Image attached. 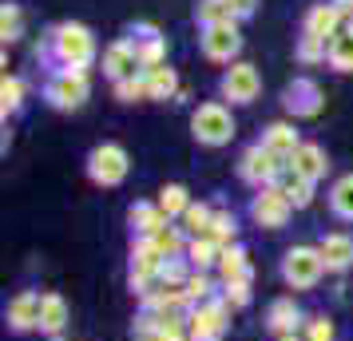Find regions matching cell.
<instances>
[{"label":"cell","mask_w":353,"mask_h":341,"mask_svg":"<svg viewBox=\"0 0 353 341\" xmlns=\"http://www.w3.org/2000/svg\"><path fill=\"white\" fill-rule=\"evenodd\" d=\"M36 56H40V64H48V72H60V68H80V72H88L92 60H96V36H92L88 24L64 20V24H56L36 44Z\"/></svg>","instance_id":"cell-1"},{"label":"cell","mask_w":353,"mask_h":341,"mask_svg":"<svg viewBox=\"0 0 353 341\" xmlns=\"http://www.w3.org/2000/svg\"><path fill=\"white\" fill-rule=\"evenodd\" d=\"M234 131H239L234 127V115L219 99H207V103H199L191 112V135L203 147H226L234 139Z\"/></svg>","instance_id":"cell-2"},{"label":"cell","mask_w":353,"mask_h":341,"mask_svg":"<svg viewBox=\"0 0 353 341\" xmlns=\"http://www.w3.org/2000/svg\"><path fill=\"white\" fill-rule=\"evenodd\" d=\"M88 96H92V80L80 68H60V72H48V80H44V99L56 112H76V107H83Z\"/></svg>","instance_id":"cell-3"},{"label":"cell","mask_w":353,"mask_h":341,"mask_svg":"<svg viewBox=\"0 0 353 341\" xmlns=\"http://www.w3.org/2000/svg\"><path fill=\"white\" fill-rule=\"evenodd\" d=\"M325 274V262H321L318 246H290L286 258H282V282L290 290H314Z\"/></svg>","instance_id":"cell-4"},{"label":"cell","mask_w":353,"mask_h":341,"mask_svg":"<svg viewBox=\"0 0 353 341\" xmlns=\"http://www.w3.org/2000/svg\"><path fill=\"white\" fill-rule=\"evenodd\" d=\"M226 329H230V306H226L223 293L187 313V338L191 341H223Z\"/></svg>","instance_id":"cell-5"},{"label":"cell","mask_w":353,"mask_h":341,"mask_svg":"<svg viewBox=\"0 0 353 341\" xmlns=\"http://www.w3.org/2000/svg\"><path fill=\"white\" fill-rule=\"evenodd\" d=\"M128 171H131V159L119 143L92 147V155H88V179L96 183V187H119V183L128 179Z\"/></svg>","instance_id":"cell-6"},{"label":"cell","mask_w":353,"mask_h":341,"mask_svg":"<svg viewBox=\"0 0 353 341\" xmlns=\"http://www.w3.org/2000/svg\"><path fill=\"white\" fill-rule=\"evenodd\" d=\"M282 171H286V163L278 159V155H270L262 143H250V147L239 155V179L246 183V187H254V191H262V187H274Z\"/></svg>","instance_id":"cell-7"},{"label":"cell","mask_w":353,"mask_h":341,"mask_svg":"<svg viewBox=\"0 0 353 341\" xmlns=\"http://www.w3.org/2000/svg\"><path fill=\"white\" fill-rule=\"evenodd\" d=\"M219 96L230 99V103H254L262 96V76H258L254 64H246V60H234V64L223 72V80H219Z\"/></svg>","instance_id":"cell-8"},{"label":"cell","mask_w":353,"mask_h":341,"mask_svg":"<svg viewBox=\"0 0 353 341\" xmlns=\"http://www.w3.org/2000/svg\"><path fill=\"white\" fill-rule=\"evenodd\" d=\"M282 107H286L294 119H314V115L325 107V92L314 76H294L282 92Z\"/></svg>","instance_id":"cell-9"},{"label":"cell","mask_w":353,"mask_h":341,"mask_svg":"<svg viewBox=\"0 0 353 341\" xmlns=\"http://www.w3.org/2000/svg\"><path fill=\"white\" fill-rule=\"evenodd\" d=\"M250 218H254L258 227H266V230H282L290 223V214H294V203H290L278 187H262V191H254L250 195Z\"/></svg>","instance_id":"cell-10"},{"label":"cell","mask_w":353,"mask_h":341,"mask_svg":"<svg viewBox=\"0 0 353 341\" xmlns=\"http://www.w3.org/2000/svg\"><path fill=\"white\" fill-rule=\"evenodd\" d=\"M199 48H203V56L214 60V64H234L239 52H242L239 24H214V28H203V32H199Z\"/></svg>","instance_id":"cell-11"},{"label":"cell","mask_w":353,"mask_h":341,"mask_svg":"<svg viewBox=\"0 0 353 341\" xmlns=\"http://www.w3.org/2000/svg\"><path fill=\"white\" fill-rule=\"evenodd\" d=\"M128 40L135 44V52H139V68H143V72L167 64V36H163L155 24H131Z\"/></svg>","instance_id":"cell-12"},{"label":"cell","mask_w":353,"mask_h":341,"mask_svg":"<svg viewBox=\"0 0 353 341\" xmlns=\"http://www.w3.org/2000/svg\"><path fill=\"white\" fill-rule=\"evenodd\" d=\"M135 72H143V68H139V52H135V44H131L128 36L112 40V44L103 48V76H108L112 83H119V80H131Z\"/></svg>","instance_id":"cell-13"},{"label":"cell","mask_w":353,"mask_h":341,"mask_svg":"<svg viewBox=\"0 0 353 341\" xmlns=\"http://www.w3.org/2000/svg\"><path fill=\"white\" fill-rule=\"evenodd\" d=\"M40 306H44V293L20 290L17 298L8 302V309H4L8 329H12V333H32V329H40Z\"/></svg>","instance_id":"cell-14"},{"label":"cell","mask_w":353,"mask_h":341,"mask_svg":"<svg viewBox=\"0 0 353 341\" xmlns=\"http://www.w3.org/2000/svg\"><path fill=\"white\" fill-rule=\"evenodd\" d=\"M341 28H345V17L337 12L330 0L314 4V8L305 12V20H302V36H314V40H321V44H330Z\"/></svg>","instance_id":"cell-15"},{"label":"cell","mask_w":353,"mask_h":341,"mask_svg":"<svg viewBox=\"0 0 353 341\" xmlns=\"http://www.w3.org/2000/svg\"><path fill=\"white\" fill-rule=\"evenodd\" d=\"M318 250H321V262H325V274H345L353 266V234L334 230L318 242Z\"/></svg>","instance_id":"cell-16"},{"label":"cell","mask_w":353,"mask_h":341,"mask_svg":"<svg viewBox=\"0 0 353 341\" xmlns=\"http://www.w3.org/2000/svg\"><path fill=\"white\" fill-rule=\"evenodd\" d=\"M128 223H131V234L135 238H155L163 227H171V218L163 214L159 203H135L128 211Z\"/></svg>","instance_id":"cell-17"},{"label":"cell","mask_w":353,"mask_h":341,"mask_svg":"<svg viewBox=\"0 0 353 341\" xmlns=\"http://www.w3.org/2000/svg\"><path fill=\"white\" fill-rule=\"evenodd\" d=\"M258 143L266 147L270 155H278L282 163H290V159H294V151L302 147V135L294 131V123H282V119H278V123H270V127L262 131V139H258Z\"/></svg>","instance_id":"cell-18"},{"label":"cell","mask_w":353,"mask_h":341,"mask_svg":"<svg viewBox=\"0 0 353 341\" xmlns=\"http://www.w3.org/2000/svg\"><path fill=\"white\" fill-rule=\"evenodd\" d=\"M290 171H298L302 179L310 183H321L325 179V171H330V159H325V151H321L318 143H302L298 151H294V159L286 163Z\"/></svg>","instance_id":"cell-19"},{"label":"cell","mask_w":353,"mask_h":341,"mask_svg":"<svg viewBox=\"0 0 353 341\" xmlns=\"http://www.w3.org/2000/svg\"><path fill=\"white\" fill-rule=\"evenodd\" d=\"M219 282L230 286V282H254V270H250V258H246V250L239 242L234 246H223V254H219Z\"/></svg>","instance_id":"cell-20"},{"label":"cell","mask_w":353,"mask_h":341,"mask_svg":"<svg viewBox=\"0 0 353 341\" xmlns=\"http://www.w3.org/2000/svg\"><path fill=\"white\" fill-rule=\"evenodd\" d=\"M302 322H305V318H302V309H298L294 298H278V302H270V309H266V329H270L274 338L294 333Z\"/></svg>","instance_id":"cell-21"},{"label":"cell","mask_w":353,"mask_h":341,"mask_svg":"<svg viewBox=\"0 0 353 341\" xmlns=\"http://www.w3.org/2000/svg\"><path fill=\"white\" fill-rule=\"evenodd\" d=\"M274 187H278V191L294 203V211H302V207H310V203H314V187H318V183L302 179L298 171H290V167H286V171L278 175V183H274Z\"/></svg>","instance_id":"cell-22"},{"label":"cell","mask_w":353,"mask_h":341,"mask_svg":"<svg viewBox=\"0 0 353 341\" xmlns=\"http://www.w3.org/2000/svg\"><path fill=\"white\" fill-rule=\"evenodd\" d=\"M68 325V302L60 293H44V306H40V333L60 338Z\"/></svg>","instance_id":"cell-23"},{"label":"cell","mask_w":353,"mask_h":341,"mask_svg":"<svg viewBox=\"0 0 353 341\" xmlns=\"http://www.w3.org/2000/svg\"><path fill=\"white\" fill-rule=\"evenodd\" d=\"M179 96V76L175 68H151L147 72V99H175Z\"/></svg>","instance_id":"cell-24"},{"label":"cell","mask_w":353,"mask_h":341,"mask_svg":"<svg viewBox=\"0 0 353 341\" xmlns=\"http://www.w3.org/2000/svg\"><path fill=\"white\" fill-rule=\"evenodd\" d=\"M194 20H199V28H214V24H239L226 0H199V4H194Z\"/></svg>","instance_id":"cell-25"},{"label":"cell","mask_w":353,"mask_h":341,"mask_svg":"<svg viewBox=\"0 0 353 341\" xmlns=\"http://www.w3.org/2000/svg\"><path fill=\"white\" fill-rule=\"evenodd\" d=\"M330 68L334 72H353V28L350 24L330 40Z\"/></svg>","instance_id":"cell-26"},{"label":"cell","mask_w":353,"mask_h":341,"mask_svg":"<svg viewBox=\"0 0 353 341\" xmlns=\"http://www.w3.org/2000/svg\"><path fill=\"white\" fill-rule=\"evenodd\" d=\"M330 211H334L337 218L353 223V171L350 175H341V179L330 187Z\"/></svg>","instance_id":"cell-27"},{"label":"cell","mask_w":353,"mask_h":341,"mask_svg":"<svg viewBox=\"0 0 353 341\" xmlns=\"http://www.w3.org/2000/svg\"><path fill=\"white\" fill-rule=\"evenodd\" d=\"M159 207L167 218H183L187 214V207H191V195H187V187L183 183H167L159 191Z\"/></svg>","instance_id":"cell-28"},{"label":"cell","mask_w":353,"mask_h":341,"mask_svg":"<svg viewBox=\"0 0 353 341\" xmlns=\"http://www.w3.org/2000/svg\"><path fill=\"white\" fill-rule=\"evenodd\" d=\"M183 293H187L191 309H194V306H203V302H214V298H219V293H214V278H210L207 270H194V274L187 278Z\"/></svg>","instance_id":"cell-29"},{"label":"cell","mask_w":353,"mask_h":341,"mask_svg":"<svg viewBox=\"0 0 353 341\" xmlns=\"http://www.w3.org/2000/svg\"><path fill=\"white\" fill-rule=\"evenodd\" d=\"M219 254H223V246L210 242V238H191V246H187V262H191L194 270H210V266H219Z\"/></svg>","instance_id":"cell-30"},{"label":"cell","mask_w":353,"mask_h":341,"mask_svg":"<svg viewBox=\"0 0 353 341\" xmlns=\"http://www.w3.org/2000/svg\"><path fill=\"white\" fill-rule=\"evenodd\" d=\"M234 234H239V218H234L230 211H214L210 230L203 234V238H210V242H219V246H234Z\"/></svg>","instance_id":"cell-31"},{"label":"cell","mask_w":353,"mask_h":341,"mask_svg":"<svg viewBox=\"0 0 353 341\" xmlns=\"http://www.w3.org/2000/svg\"><path fill=\"white\" fill-rule=\"evenodd\" d=\"M210 218H214V207H207V203H191L179 223H183V230H187L191 238H203V234L210 230Z\"/></svg>","instance_id":"cell-32"},{"label":"cell","mask_w":353,"mask_h":341,"mask_svg":"<svg viewBox=\"0 0 353 341\" xmlns=\"http://www.w3.org/2000/svg\"><path fill=\"white\" fill-rule=\"evenodd\" d=\"M20 107H24V80H20V76H4V80H0V112L8 119V115H17Z\"/></svg>","instance_id":"cell-33"},{"label":"cell","mask_w":353,"mask_h":341,"mask_svg":"<svg viewBox=\"0 0 353 341\" xmlns=\"http://www.w3.org/2000/svg\"><path fill=\"white\" fill-rule=\"evenodd\" d=\"M20 36H24V12H20V4L8 0V4L0 8V40L12 44V40H20Z\"/></svg>","instance_id":"cell-34"},{"label":"cell","mask_w":353,"mask_h":341,"mask_svg":"<svg viewBox=\"0 0 353 341\" xmlns=\"http://www.w3.org/2000/svg\"><path fill=\"white\" fill-rule=\"evenodd\" d=\"M112 87H115V99L119 103H139V99H147V72H135L131 80H119Z\"/></svg>","instance_id":"cell-35"},{"label":"cell","mask_w":353,"mask_h":341,"mask_svg":"<svg viewBox=\"0 0 353 341\" xmlns=\"http://www.w3.org/2000/svg\"><path fill=\"white\" fill-rule=\"evenodd\" d=\"M298 60H302L305 68L321 64V60H330V44H321L314 36H298Z\"/></svg>","instance_id":"cell-36"},{"label":"cell","mask_w":353,"mask_h":341,"mask_svg":"<svg viewBox=\"0 0 353 341\" xmlns=\"http://www.w3.org/2000/svg\"><path fill=\"white\" fill-rule=\"evenodd\" d=\"M302 341H334V322H330V318H305V338Z\"/></svg>","instance_id":"cell-37"},{"label":"cell","mask_w":353,"mask_h":341,"mask_svg":"<svg viewBox=\"0 0 353 341\" xmlns=\"http://www.w3.org/2000/svg\"><path fill=\"white\" fill-rule=\"evenodd\" d=\"M223 298L230 309H242L250 302V282H230V286H223Z\"/></svg>","instance_id":"cell-38"},{"label":"cell","mask_w":353,"mask_h":341,"mask_svg":"<svg viewBox=\"0 0 353 341\" xmlns=\"http://www.w3.org/2000/svg\"><path fill=\"white\" fill-rule=\"evenodd\" d=\"M226 4H230L234 20H250L258 12V0H226Z\"/></svg>","instance_id":"cell-39"},{"label":"cell","mask_w":353,"mask_h":341,"mask_svg":"<svg viewBox=\"0 0 353 341\" xmlns=\"http://www.w3.org/2000/svg\"><path fill=\"white\" fill-rule=\"evenodd\" d=\"M330 4H334L337 12L345 17V24H350V20H353V0H330Z\"/></svg>","instance_id":"cell-40"},{"label":"cell","mask_w":353,"mask_h":341,"mask_svg":"<svg viewBox=\"0 0 353 341\" xmlns=\"http://www.w3.org/2000/svg\"><path fill=\"white\" fill-rule=\"evenodd\" d=\"M131 341H163V338H131Z\"/></svg>","instance_id":"cell-41"},{"label":"cell","mask_w":353,"mask_h":341,"mask_svg":"<svg viewBox=\"0 0 353 341\" xmlns=\"http://www.w3.org/2000/svg\"><path fill=\"white\" fill-rule=\"evenodd\" d=\"M52 341H60V338H52Z\"/></svg>","instance_id":"cell-42"},{"label":"cell","mask_w":353,"mask_h":341,"mask_svg":"<svg viewBox=\"0 0 353 341\" xmlns=\"http://www.w3.org/2000/svg\"><path fill=\"white\" fill-rule=\"evenodd\" d=\"M350 28H353V20H350Z\"/></svg>","instance_id":"cell-43"}]
</instances>
